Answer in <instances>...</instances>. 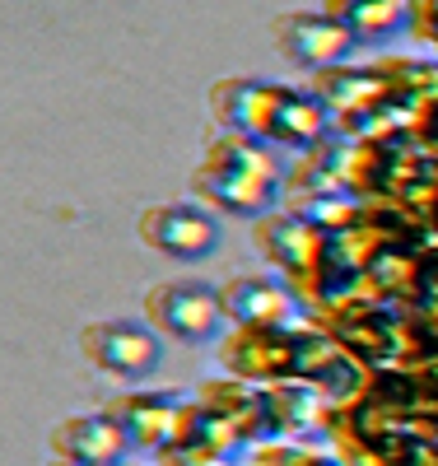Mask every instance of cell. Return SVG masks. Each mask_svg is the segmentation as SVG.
<instances>
[{"instance_id": "obj_11", "label": "cell", "mask_w": 438, "mask_h": 466, "mask_svg": "<svg viewBox=\"0 0 438 466\" xmlns=\"http://www.w3.org/2000/svg\"><path fill=\"white\" fill-rule=\"evenodd\" d=\"M290 457V466H341L336 457H327V452H285Z\"/></svg>"}, {"instance_id": "obj_8", "label": "cell", "mask_w": 438, "mask_h": 466, "mask_svg": "<svg viewBox=\"0 0 438 466\" xmlns=\"http://www.w3.org/2000/svg\"><path fill=\"white\" fill-rule=\"evenodd\" d=\"M107 410L127 430L131 448H168L182 430V401L173 392H140V387H131V392L122 401H112Z\"/></svg>"}, {"instance_id": "obj_9", "label": "cell", "mask_w": 438, "mask_h": 466, "mask_svg": "<svg viewBox=\"0 0 438 466\" xmlns=\"http://www.w3.org/2000/svg\"><path fill=\"white\" fill-rule=\"evenodd\" d=\"M327 15H336L354 43H392L396 33L411 24V0H327Z\"/></svg>"}, {"instance_id": "obj_7", "label": "cell", "mask_w": 438, "mask_h": 466, "mask_svg": "<svg viewBox=\"0 0 438 466\" xmlns=\"http://www.w3.org/2000/svg\"><path fill=\"white\" fill-rule=\"evenodd\" d=\"M219 303H224V318L243 327H290L299 318L290 289L275 276H266V270H243V276L224 280Z\"/></svg>"}, {"instance_id": "obj_2", "label": "cell", "mask_w": 438, "mask_h": 466, "mask_svg": "<svg viewBox=\"0 0 438 466\" xmlns=\"http://www.w3.org/2000/svg\"><path fill=\"white\" fill-rule=\"evenodd\" d=\"M136 238H140L145 252L164 257L173 266H201V261H210L219 252L224 224H219V215L206 201L178 197V201L145 206L140 219H136Z\"/></svg>"}, {"instance_id": "obj_12", "label": "cell", "mask_w": 438, "mask_h": 466, "mask_svg": "<svg viewBox=\"0 0 438 466\" xmlns=\"http://www.w3.org/2000/svg\"><path fill=\"white\" fill-rule=\"evenodd\" d=\"M47 466H94V461H75V457H56V452H52Z\"/></svg>"}, {"instance_id": "obj_1", "label": "cell", "mask_w": 438, "mask_h": 466, "mask_svg": "<svg viewBox=\"0 0 438 466\" xmlns=\"http://www.w3.org/2000/svg\"><path fill=\"white\" fill-rule=\"evenodd\" d=\"M275 177H280V164H270V154L261 145L229 136L206 149L201 168L191 173V191L215 210L252 219L275 201Z\"/></svg>"}, {"instance_id": "obj_13", "label": "cell", "mask_w": 438, "mask_h": 466, "mask_svg": "<svg viewBox=\"0 0 438 466\" xmlns=\"http://www.w3.org/2000/svg\"><path fill=\"white\" fill-rule=\"evenodd\" d=\"M122 466H158V461H136V457H127Z\"/></svg>"}, {"instance_id": "obj_5", "label": "cell", "mask_w": 438, "mask_h": 466, "mask_svg": "<svg viewBox=\"0 0 438 466\" xmlns=\"http://www.w3.org/2000/svg\"><path fill=\"white\" fill-rule=\"evenodd\" d=\"M270 37H275V47H280V56L290 66H303V70H331L360 47L354 33L327 10H285V15H275Z\"/></svg>"}, {"instance_id": "obj_3", "label": "cell", "mask_w": 438, "mask_h": 466, "mask_svg": "<svg viewBox=\"0 0 438 466\" xmlns=\"http://www.w3.org/2000/svg\"><path fill=\"white\" fill-rule=\"evenodd\" d=\"M164 345L168 340L145 318H103V322L79 327V360L122 387L149 382L158 364H164Z\"/></svg>"}, {"instance_id": "obj_10", "label": "cell", "mask_w": 438, "mask_h": 466, "mask_svg": "<svg viewBox=\"0 0 438 466\" xmlns=\"http://www.w3.org/2000/svg\"><path fill=\"white\" fill-rule=\"evenodd\" d=\"M411 28L438 47V0H411Z\"/></svg>"}, {"instance_id": "obj_4", "label": "cell", "mask_w": 438, "mask_h": 466, "mask_svg": "<svg viewBox=\"0 0 438 466\" xmlns=\"http://www.w3.org/2000/svg\"><path fill=\"white\" fill-rule=\"evenodd\" d=\"M140 318L173 345H210L224 331V303L219 285L173 276V280H154L140 294Z\"/></svg>"}, {"instance_id": "obj_6", "label": "cell", "mask_w": 438, "mask_h": 466, "mask_svg": "<svg viewBox=\"0 0 438 466\" xmlns=\"http://www.w3.org/2000/svg\"><path fill=\"white\" fill-rule=\"evenodd\" d=\"M47 448L56 457L94 461V466H122L136 452L112 410H75V415H61L56 430L47 434Z\"/></svg>"}]
</instances>
